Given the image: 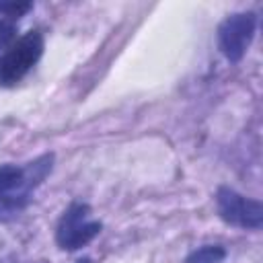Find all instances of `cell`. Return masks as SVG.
I'll use <instances>...</instances> for the list:
<instances>
[{
    "mask_svg": "<svg viewBox=\"0 0 263 263\" xmlns=\"http://www.w3.org/2000/svg\"><path fill=\"white\" fill-rule=\"evenodd\" d=\"M43 53V35L27 31L0 55V86H14L39 62Z\"/></svg>",
    "mask_w": 263,
    "mask_h": 263,
    "instance_id": "6da1fadb",
    "label": "cell"
},
{
    "mask_svg": "<svg viewBox=\"0 0 263 263\" xmlns=\"http://www.w3.org/2000/svg\"><path fill=\"white\" fill-rule=\"evenodd\" d=\"M103 224L90 218V208L86 203H72L58 222L55 242L62 251H78L92 242Z\"/></svg>",
    "mask_w": 263,
    "mask_h": 263,
    "instance_id": "7a4b0ae2",
    "label": "cell"
},
{
    "mask_svg": "<svg viewBox=\"0 0 263 263\" xmlns=\"http://www.w3.org/2000/svg\"><path fill=\"white\" fill-rule=\"evenodd\" d=\"M218 216L236 228L259 230L263 226V205L259 199L245 197L230 187H218L216 191Z\"/></svg>",
    "mask_w": 263,
    "mask_h": 263,
    "instance_id": "3957f363",
    "label": "cell"
},
{
    "mask_svg": "<svg viewBox=\"0 0 263 263\" xmlns=\"http://www.w3.org/2000/svg\"><path fill=\"white\" fill-rule=\"evenodd\" d=\"M257 31V14L255 12H234L222 21L218 27V47L224 58L232 64H238Z\"/></svg>",
    "mask_w": 263,
    "mask_h": 263,
    "instance_id": "277c9868",
    "label": "cell"
},
{
    "mask_svg": "<svg viewBox=\"0 0 263 263\" xmlns=\"http://www.w3.org/2000/svg\"><path fill=\"white\" fill-rule=\"evenodd\" d=\"M226 259V249L222 245H203L185 257V263H222Z\"/></svg>",
    "mask_w": 263,
    "mask_h": 263,
    "instance_id": "5b68a950",
    "label": "cell"
},
{
    "mask_svg": "<svg viewBox=\"0 0 263 263\" xmlns=\"http://www.w3.org/2000/svg\"><path fill=\"white\" fill-rule=\"evenodd\" d=\"M33 8L31 2H21V0H14V2H0V14H4V18H18L23 14H27L29 10Z\"/></svg>",
    "mask_w": 263,
    "mask_h": 263,
    "instance_id": "8992f818",
    "label": "cell"
},
{
    "mask_svg": "<svg viewBox=\"0 0 263 263\" xmlns=\"http://www.w3.org/2000/svg\"><path fill=\"white\" fill-rule=\"evenodd\" d=\"M16 35V25L12 18H0V49L10 45V41Z\"/></svg>",
    "mask_w": 263,
    "mask_h": 263,
    "instance_id": "52a82bcc",
    "label": "cell"
},
{
    "mask_svg": "<svg viewBox=\"0 0 263 263\" xmlns=\"http://www.w3.org/2000/svg\"><path fill=\"white\" fill-rule=\"evenodd\" d=\"M78 263H90V259H88V257H84V259H80Z\"/></svg>",
    "mask_w": 263,
    "mask_h": 263,
    "instance_id": "ba28073f",
    "label": "cell"
}]
</instances>
